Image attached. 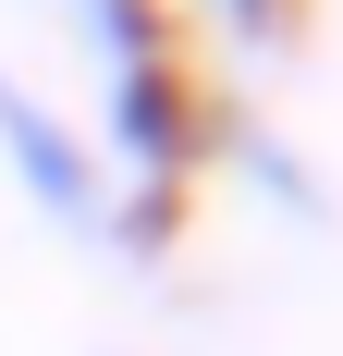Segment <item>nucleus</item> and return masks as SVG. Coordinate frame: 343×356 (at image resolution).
<instances>
[{
    "mask_svg": "<svg viewBox=\"0 0 343 356\" xmlns=\"http://www.w3.org/2000/svg\"><path fill=\"white\" fill-rule=\"evenodd\" d=\"M0 184L49 221V234L110 246V160H99V136H86L49 86H25L12 62H0Z\"/></svg>",
    "mask_w": 343,
    "mask_h": 356,
    "instance_id": "nucleus-1",
    "label": "nucleus"
},
{
    "mask_svg": "<svg viewBox=\"0 0 343 356\" xmlns=\"http://www.w3.org/2000/svg\"><path fill=\"white\" fill-rule=\"evenodd\" d=\"M208 172H233L245 197H258L270 221H294V234H343V197H331V172H319V160L282 136V123H221Z\"/></svg>",
    "mask_w": 343,
    "mask_h": 356,
    "instance_id": "nucleus-2",
    "label": "nucleus"
},
{
    "mask_svg": "<svg viewBox=\"0 0 343 356\" xmlns=\"http://www.w3.org/2000/svg\"><path fill=\"white\" fill-rule=\"evenodd\" d=\"M196 13L233 37V49H270V37H294V0H196Z\"/></svg>",
    "mask_w": 343,
    "mask_h": 356,
    "instance_id": "nucleus-3",
    "label": "nucleus"
},
{
    "mask_svg": "<svg viewBox=\"0 0 343 356\" xmlns=\"http://www.w3.org/2000/svg\"><path fill=\"white\" fill-rule=\"evenodd\" d=\"M99 356H135V344H99Z\"/></svg>",
    "mask_w": 343,
    "mask_h": 356,
    "instance_id": "nucleus-4",
    "label": "nucleus"
},
{
    "mask_svg": "<svg viewBox=\"0 0 343 356\" xmlns=\"http://www.w3.org/2000/svg\"><path fill=\"white\" fill-rule=\"evenodd\" d=\"M62 13H74V0H62Z\"/></svg>",
    "mask_w": 343,
    "mask_h": 356,
    "instance_id": "nucleus-5",
    "label": "nucleus"
}]
</instances>
